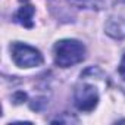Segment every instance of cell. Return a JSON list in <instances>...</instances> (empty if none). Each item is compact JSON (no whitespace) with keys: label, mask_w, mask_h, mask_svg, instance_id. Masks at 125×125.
Returning <instances> with one entry per match:
<instances>
[{"label":"cell","mask_w":125,"mask_h":125,"mask_svg":"<svg viewBox=\"0 0 125 125\" xmlns=\"http://www.w3.org/2000/svg\"><path fill=\"white\" fill-rule=\"evenodd\" d=\"M68 2L72 6L81 8V9L103 10V9H109L112 6H115L118 0H68Z\"/></svg>","instance_id":"obj_4"},{"label":"cell","mask_w":125,"mask_h":125,"mask_svg":"<svg viewBox=\"0 0 125 125\" xmlns=\"http://www.w3.org/2000/svg\"><path fill=\"white\" fill-rule=\"evenodd\" d=\"M35 9L31 6V5H25L22 8H19V10L15 13V21L27 28H31L34 24H32V15H34Z\"/></svg>","instance_id":"obj_5"},{"label":"cell","mask_w":125,"mask_h":125,"mask_svg":"<svg viewBox=\"0 0 125 125\" xmlns=\"http://www.w3.org/2000/svg\"><path fill=\"white\" fill-rule=\"evenodd\" d=\"M85 47L77 40H60L54 44V62L60 68H69L83 62Z\"/></svg>","instance_id":"obj_1"},{"label":"cell","mask_w":125,"mask_h":125,"mask_svg":"<svg viewBox=\"0 0 125 125\" xmlns=\"http://www.w3.org/2000/svg\"><path fill=\"white\" fill-rule=\"evenodd\" d=\"M74 100H75V106H77L80 110L90 112V110H93V109L97 106V102H99V91H97V88H96L94 85L81 83V84L75 88Z\"/></svg>","instance_id":"obj_3"},{"label":"cell","mask_w":125,"mask_h":125,"mask_svg":"<svg viewBox=\"0 0 125 125\" xmlns=\"http://www.w3.org/2000/svg\"><path fill=\"white\" fill-rule=\"evenodd\" d=\"M21 2H22V0H21ZM24 2H27V0H24Z\"/></svg>","instance_id":"obj_7"},{"label":"cell","mask_w":125,"mask_h":125,"mask_svg":"<svg viewBox=\"0 0 125 125\" xmlns=\"http://www.w3.org/2000/svg\"><path fill=\"white\" fill-rule=\"evenodd\" d=\"M10 52H12L13 62L19 68H34V66H40L43 63L41 53L28 44L13 43L10 46Z\"/></svg>","instance_id":"obj_2"},{"label":"cell","mask_w":125,"mask_h":125,"mask_svg":"<svg viewBox=\"0 0 125 125\" xmlns=\"http://www.w3.org/2000/svg\"><path fill=\"white\" fill-rule=\"evenodd\" d=\"M119 75L125 80V54L122 56V60H121V63H119Z\"/></svg>","instance_id":"obj_6"}]
</instances>
